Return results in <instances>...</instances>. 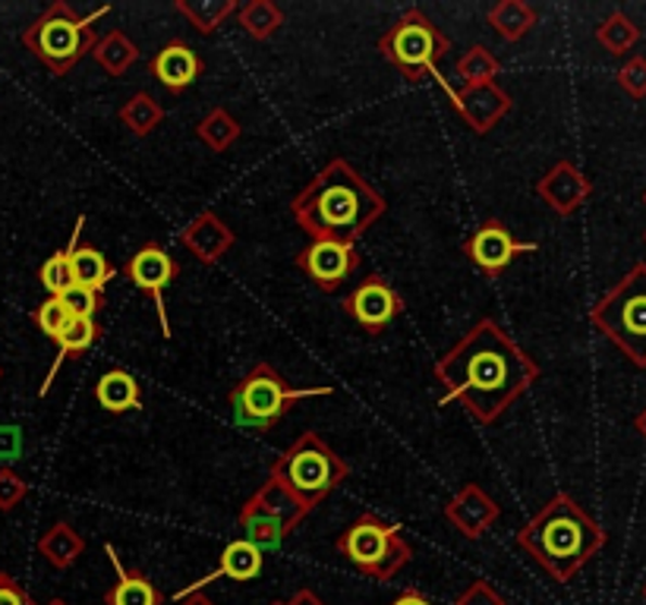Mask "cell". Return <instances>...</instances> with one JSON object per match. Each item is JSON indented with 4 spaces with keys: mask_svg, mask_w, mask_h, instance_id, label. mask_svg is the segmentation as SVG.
<instances>
[{
    "mask_svg": "<svg viewBox=\"0 0 646 605\" xmlns=\"http://www.w3.org/2000/svg\"><path fill=\"white\" fill-rule=\"evenodd\" d=\"M69 319H73V316L66 312V306L61 297H48V300L41 302V306L33 312L35 329H38L45 337H51V340H58V337H61V332L69 325Z\"/></svg>",
    "mask_w": 646,
    "mask_h": 605,
    "instance_id": "cell-36",
    "label": "cell"
},
{
    "mask_svg": "<svg viewBox=\"0 0 646 605\" xmlns=\"http://www.w3.org/2000/svg\"><path fill=\"white\" fill-rule=\"evenodd\" d=\"M306 511L319 504L351 476V464L319 433H303L284 454L275 458L271 473Z\"/></svg>",
    "mask_w": 646,
    "mask_h": 605,
    "instance_id": "cell-4",
    "label": "cell"
},
{
    "mask_svg": "<svg viewBox=\"0 0 646 605\" xmlns=\"http://www.w3.org/2000/svg\"><path fill=\"white\" fill-rule=\"evenodd\" d=\"M454 605H508L505 603V596L492 587V583H485V580H473L457 600Z\"/></svg>",
    "mask_w": 646,
    "mask_h": 605,
    "instance_id": "cell-40",
    "label": "cell"
},
{
    "mask_svg": "<svg viewBox=\"0 0 646 605\" xmlns=\"http://www.w3.org/2000/svg\"><path fill=\"white\" fill-rule=\"evenodd\" d=\"M334 549L356 571L372 580H391L414 562V545L401 537V530L369 511L347 524V530L334 539Z\"/></svg>",
    "mask_w": 646,
    "mask_h": 605,
    "instance_id": "cell-9",
    "label": "cell"
},
{
    "mask_svg": "<svg viewBox=\"0 0 646 605\" xmlns=\"http://www.w3.org/2000/svg\"><path fill=\"white\" fill-rule=\"evenodd\" d=\"M536 196L546 202L555 215L568 218L593 196V183L574 162L561 158L536 180Z\"/></svg>",
    "mask_w": 646,
    "mask_h": 605,
    "instance_id": "cell-15",
    "label": "cell"
},
{
    "mask_svg": "<svg viewBox=\"0 0 646 605\" xmlns=\"http://www.w3.org/2000/svg\"><path fill=\"white\" fill-rule=\"evenodd\" d=\"M533 249H536V243H520V240H515V234L508 231V224L498 221V218L483 221L473 234L467 236V243H464V256L483 271V274H489V278H498L502 271L515 262L517 256L533 253Z\"/></svg>",
    "mask_w": 646,
    "mask_h": 605,
    "instance_id": "cell-13",
    "label": "cell"
},
{
    "mask_svg": "<svg viewBox=\"0 0 646 605\" xmlns=\"http://www.w3.org/2000/svg\"><path fill=\"white\" fill-rule=\"evenodd\" d=\"M121 274L127 278L132 287H139V291H145L152 297L155 309H159L164 340H170V319H167V306H164V287L180 274V262L164 249L162 243L149 240L145 246H139L124 262Z\"/></svg>",
    "mask_w": 646,
    "mask_h": 605,
    "instance_id": "cell-10",
    "label": "cell"
},
{
    "mask_svg": "<svg viewBox=\"0 0 646 605\" xmlns=\"http://www.w3.org/2000/svg\"><path fill=\"white\" fill-rule=\"evenodd\" d=\"M83 228H86V215H79V221H76V231H73L69 246H66V249H61V253H54L51 259H45V266L38 269V281H41V287H45L51 297H61V294H66V291L73 287L69 253L76 249V240H79V234H83Z\"/></svg>",
    "mask_w": 646,
    "mask_h": 605,
    "instance_id": "cell-34",
    "label": "cell"
},
{
    "mask_svg": "<svg viewBox=\"0 0 646 605\" xmlns=\"http://www.w3.org/2000/svg\"><path fill=\"white\" fill-rule=\"evenodd\" d=\"M174 10L183 13L199 35H215L240 10L237 0H174Z\"/></svg>",
    "mask_w": 646,
    "mask_h": 605,
    "instance_id": "cell-27",
    "label": "cell"
},
{
    "mask_svg": "<svg viewBox=\"0 0 646 605\" xmlns=\"http://www.w3.org/2000/svg\"><path fill=\"white\" fill-rule=\"evenodd\" d=\"M271 605H288V603H271Z\"/></svg>",
    "mask_w": 646,
    "mask_h": 605,
    "instance_id": "cell-48",
    "label": "cell"
},
{
    "mask_svg": "<svg viewBox=\"0 0 646 605\" xmlns=\"http://www.w3.org/2000/svg\"><path fill=\"white\" fill-rule=\"evenodd\" d=\"M606 539V530L568 492H555L517 530L515 542L555 583H568L599 555Z\"/></svg>",
    "mask_w": 646,
    "mask_h": 605,
    "instance_id": "cell-3",
    "label": "cell"
},
{
    "mask_svg": "<svg viewBox=\"0 0 646 605\" xmlns=\"http://www.w3.org/2000/svg\"><path fill=\"white\" fill-rule=\"evenodd\" d=\"M177 605H215L205 593H199V590H193V593H187V596H180V603Z\"/></svg>",
    "mask_w": 646,
    "mask_h": 605,
    "instance_id": "cell-45",
    "label": "cell"
},
{
    "mask_svg": "<svg viewBox=\"0 0 646 605\" xmlns=\"http://www.w3.org/2000/svg\"><path fill=\"white\" fill-rule=\"evenodd\" d=\"M590 322L637 370H646V262H634L603 300L593 302Z\"/></svg>",
    "mask_w": 646,
    "mask_h": 605,
    "instance_id": "cell-6",
    "label": "cell"
},
{
    "mask_svg": "<svg viewBox=\"0 0 646 605\" xmlns=\"http://www.w3.org/2000/svg\"><path fill=\"white\" fill-rule=\"evenodd\" d=\"M26 495H29V482L16 471L0 467V511L7 514V511L20 507V504L26 502Z\"/></svg>",
    "mask_w": 646,
    "mask_h": 605,
    "instance_id": "cell-39",
    "label": "cell"
},
{
    "mask_svg": "<svg viewBox=\"0 0 646 605\" xmlns=\"http://www.w3.org/2000/svg\"><path fill=\"white\" fill-rule=\"evenodd\" d=\"M644 600H646V583H644Z\"/></svg>",
    "mask_w": 646,
    "mask_h": 605,
    "instance_id": "cell-49",
    "label": "cell"
},
{
    "mask_svg": "<svg viewBox=\"0 0 646 605\" xmlns=\"http://www.w3.org/2000/svg\"><path fill=\"white\" fill-rule=\"evenodd\" d=\"M359 253L347 243H331V240H313L306 249L296 253V269L303 271L322 294H338L347 278H354L359 269Z\"/></svg>",
    "mask_w": 646,
    "mask_h": 605,
    "instance_id": "cell-12",
    "label": "cell"
},
{
    "mask_svg": "<svg viewBox=\"0 0 646 605\" xmlns=\"http://www.w3.org/2000/svg\"><path fill=\"white\" fill-rule=\"evenodd\" d=\"M344 312L354 319L366 335H385V329L404 312L401 294L382 274H366L344 300Z\"/></svg>",
    "mask_w": 646,
    "mask_h": 605,
    "instance_id": "cell-11",
    "label": "cell"
},
{
    "mask_svg": "<svg viewBox=\"0 0 646 605\" xmlns=\"http://www.w3.org/2000/svg\"><path fill=\"white\" fill-rule=\"evenodd\" d=\"M376 48L407 86H420L426 76H435V67L448 57L452 38L442 33L420 7H410L379 38Z\"/></svg>",
    "mask_w": 646,
    "mask_h": 605,
    "instance_id": "cell-8",
    "label": "cell"
},
{
    "mask_svg": "<svg viewBox=\"0 0 646 605\" xmlns=\"http://www.w3.org/2000/svg\"><path fill=\"white\" fill-rule=\"evenodd\" d=\"M0 605H38L26 593V587L20 580H13L7 571H0Z\"/></svg>",
    "mask_w": 646,
    "mask_h": 605,
    "instance_id": "cell-41",
    "label": "cell"
},
{
    "mask_svg": "<svg viewBox=\"0 0 646 605\" xmlns=\"http://www.w3.org/2000/svg\"><path fill=\"white\" fill-rule=\"evenodd\" d=\"M262 565H265V552H258L253 542H246V539H233V542H227L225 552H221V562H218V571L208 574L205 580H199V587L202 583H212L215 577H230V580H237V583H250V580H256L258 574H262Z\"/></svg>",
    "mask_w": 646,
    "mask_h": 605,
    "instance_id": "cell-23",
    "label": "cell"
},
{
    "mask_svg": "<svg viewBox=\"0 0 646 605\" xmlns=\"http://www.w3.org/2000/svg\"><path fill=\"white\" fill-rule=\"evenodd\" d=\"M83 552H86V539H83V533H79L73 524H66V520L51 524V527L38 537V555H41L51 568H58V571H66L69 565H76Z\"/></svg>",
    "mask_w": 646,
    "mask_h": 605,
    "instance_id": "cell-22",
    "label": "cell"
},
{
    "mask_svg": "<svg viewBox=\"0 0 646 605\" xmlns=\"http://www.w3.org/2000/svg\"><path fill=\"white\" fill-rule=\"evenodd\" d=\"M96 401L107 413H129L142 407V388L127 370H107L96 382Z\"/></svg>",
    "mask_w": 646,
    "mask_h": 605,
    "instance_id": "cell-24",
    "label": "cell"
},
{
    "mask_svg": "<svg viewBox=\"0 0 646 605\" xmlns=\"http://www.w3.org/2000/svg\"><path fill=\"white\" fill-rule=\"evenodd\" d=\"M180 243L193 253L202 266H215V262H221L227 253L233 249L237 236H233V231L227 228L212 208H205V211H199L193 221L180 231Z\"/></svg>",
    "mask_w": 646,
    "mask_h": 605,
    "instance_id": "cell-18",
    "label": "cell"
},
{
    "mask_svg": "<svg viewBox=\"0 0 646 605\" xmlns=\"http://www.w3.org/2000/svg\"><path fill=\"white\" fill-rule=\"evenodd\" d=\"M45 605H69L66 600H51V603H45Z\"/></svg>",
    "mask_w": 646,
    "mask_h": 605,
    "instance_id": "cell-47",
    "label": "cell"
},
{
    "mask_svg": "<svg viewBox=\"0 0 646 605\" xmlns=\"http://www.w3.org/2000/svg\"><path fill=\"white\" fill-rule=\"evenodd\" d=\"M634 429H637V433L646 438V410H641V413H637V420H634Z\"/></svg>",
    "mask_w": 646,
    "mask_h": 605,
    "instance_id": "cell-46",
    "label": "cell"
},
{
    "mask_svg": "<svg viewBox=\"0 0 646 605\" xmlns=\"http://www.w3.org/2000/svg\"><path fill=\"white\" fill-rule=\"evenodd\" d=\"M237 23L250 38L268 41L271 35L284 26V13H281V7L275 0H250L246 7L237 10Z\"/></svg>",
    "mask_w": 646,
    "mask_h": 605,
    "instance_id": "cell-31",
    "label": "cell"
},
{
    "mask_svg": "<svg viewBox=\"0 0 646 605\" xmlns=\"http://www.w3.org/2000/svg\"><path fill=\"white\" fill-rule=\"evenodd\" d=\"M644 205H646V193H644Z\"/></svg>",
    "mask_w": 646,
    "mask_h": 605,
    "instance_id": "cell-52",
    "label": "cell"
},
{
    "mask_svg": "<svg viewBox=\"0 0 646 605\" xmlns=\"http://www.w3.org/2000/svg\"><path fill=\"white\" fill-rule=\"evenodd\" d=\"M61 300H64L66 312H69L73 319H96L98 312L107 306L101 291H89V287H79V284H73L66 294H61Z\"/></svg>",
    "mask_w": 646,
    "mask_h": 605,
    "instance_id": "cell-37",
    "label": "cell"
},
{
    "mask_svg": "<svg viewBox=\"0 0 646 605\" xmlns=\"http://www.w3.org/2000/svg\"><path fill=\"white\" fill-rule=\"evenodd\" d=\"M69 269H73V284L89 287V291H101L104 284L117 274V269L104 259V253L96 246H76L69 253Z\"/></svg>",
    "mask_w": 646,
    "mask_h": 605,
    "instance_id": "cell-28",
    "label": "cell"
},
{
    "mask_svg": "<svg viewBox=\"0 0 646 605\" xmlns=\"http://www.w3.org/2000/svg\"><path fill=\"white\" fill-rule=\"evenodd\" d=\"M325 395H331V388H291L288 378L271 363H256L230 388L227 403H230L233 420L240 426L256 429V433H268L291 413L296 401L325 398Z\"/></svg>",
    "mask_w": 646,
    "mask_h": 605,
    "instance_id": "cell-7",
    "label": "cell"
},
{
    "mask_svg": "<svg viewBox=\"0 0 646 605\" xmlns=\"http://www.w3.org/2000/svg\"><path fill=\"white\" fill-rule=\"evenodd\" d=\"M237 527H240L243 539L253 542L258 552H275L284 539L291 537V530H288L275 514H268L256 499H246V504L240 507Z\"/></svg>",
    "mask_w": 646,
    "mask_h": 605,
    "instance_id": "cell-21",
    "label": "cell"
},
{
    "mask_svg": "<svg viewBox=\"0 0 646 605\" xmlns=\"http://www.w3.org/2000/svg\"><path fill=\"white\" fill-rule=\"evenodd\" d=\"M432 372L445 388L442 403L457 401L477 423L492 426L536 385L540 363L495 319L483 316L435 360Z\"/></svg>",
    "mask_w": 646,
    "mask_h": 605,
    "instance_id": "cell-1",
    "label": "cell"
},
{
    "mask_svg": "<svg viewBox=\"0 0 646 605\" xmlns=\"http://www.w3.org/2000/svg\"><path fill=\"white\" fill-rule=\"evenodd\" d=\"M104 552L111 555V565L117 568V583L104 593V605H164L162 590L145 577V571L121 568L114 545H104Z\"/></svg>",
    "mask_w": 646,
    "mask_h": 605,
    "instance_id": "cell-20",
    "label": "cell"
},
{
    "mask_svg": "<svg viewBox=\"0 0 646 605\" xmlns=\"http://www.w3.org/2000/svg\"><path fill=\"white\" fill-rule=\"evenodd\" d=\"M485 20H489L492 33L498 35V38H505V41H520L523 35L533 33L540 13H536L530 3H523V0H498V3L489 10Z\"/></svg>",
    "mask_w": 646,
    "mask_h": 605,
    "instance_id": "cell-25",
    "label": "cell"
},
{
    "mask_svg": "<svg viewBox=\"0 0 646 605\" xmlns=\"http://www.w3.org/2000/svg\"><path fill=\"white\" fill-rule=\"evenodd\" d=\"M391 605H432V603H429L422 593H417V590H404V593H401V596H397Z\"/></svg>",
    "mask_w": 646,
    "mask_h": 605,
    "instance_id": "cell-44",
    "label": "cell"
},
{
    "mask_svg": "<svg viewBox=\"0 0 646 605\" xmlns=\"http://www.w3.org/2000/svg\"><path fill=\"white\" fill-rule=\"evenodd\" d=\"M388 211L385 196L372 190L347 158H331L291 199L293 221L313 236L354 246Z\"/></svg>",
    "mask_w": 646,
    "mask_h": 605,
    "instance_id": "cell-2",
    "label": "cell"
},
{
    "mask_svg": "<svg viewBox=\"0 0 646 605\" xmlns=\"http://www.w3.org/2000/svg\"><path fill=\"white\" fill-rule=\"evenodd\" d=\"M117 117H121V124L127 127L129 133L145 139V136H152L162 127L164 107L149 92H136L132 99L124 101V107H121Z\"/></svg>",
    "mask_w": 646,
    "mask_h": 605,
    "instance_id": "cell-32",
    "label": "cell"
},
{
    "mask_svg": "<svg viewBox=\"0 0 646 605\" xmlns=\"http://www.w3.org/2000/svg\"><path fill=\"white\" fill-rule=\"evenodd\" d=\"M442 86H445V82H442ZM445 89H448V86H445ZM448 95H452L454 111L464 117L467 130L477 136L492 133V130L511 114V107H515V99H511L498 82L464 86V89H457V92L448 89Z\"/></svg>",
    "mask_w": 646,
    "mask_h": 605,
    "instance_id": "cell-14",
    "label": "cell"
},
{
    "mask_svg": "<svg viewBox=\"0 0 646 605\" xmlns=\"http://www.w3.org/2000/svg\"><path fill=\"white\" fill-rule=\"evenodd\" d=\"M596 41H599L609 54H615V57H624L628 51L637 48V41H641V26H637L628 13L615 10L612 16H606V20L596 26Z\"/></svg>",
    "mask_w": 646,
    "mask_h": 605,
    "instance_id": "cell-33",
    "label": "cell"
},
{
    "mask_svg": "<svg viewBox=\"0 0 646 605\" xmlns=\"http://www.w3.org/2000/svg\"><path fill=\"white\" fill-rule=\"evenodd\" d=\"M498 57L485 48V44H473L467 54H460L457 61V76L464 79V86H485V82H495L498 76Z\"/></svg>",
    "mask_w": 646,
    "mask_h": 605,
    "instance_id": "cell-35",
    "label": "cell"
},
{
    "mask_svg": "<svg viewBox=\"0 0 646 605\" xmlns=\"http://www.w3.org/2000/svg\"><path fill=\"white\" fill-rule=\"evenodd\" d=\"M253 499H256V502L262 504L268 514H275V517H278V520H281V524H284L291 533L296 530V527H300V524H303V520H306V514H309V511L296 502V499H293L291 492H288V489H284L278 479H275V476H268V479L258 486Z\"/></svg>",
    "mask_w": 646,
    "mask_h": 605,
    "instance_id": "cell-29",
    "label": "cell"
},
{
    "mask_svg": "<svg viewBox=\"0 0 646 605\" xmlns=\"http://www.w3.org/2000/svg\"><path fill=\"white\" fill-rule=\"evenodd\" d=\"M288 605H325V600H319L313 590H306V587H303V590H296L291 600H288Z\"/></svg>",
    "mask_w": 646,
    "mask_h": 605,
    "instance_id": "cell-43",
    "label": "cell"
},
{
    "mask_svg": "<svg viewBox=\"0 0 646 605\" xmlns=\"http://www.w3.org/2000/svg\"><path fill=\"white\" fill-rule=\"evenodd\" d=\"M23 451V433L16 426H0V461L10 464Z\"/></svg>",
    "mask_w": 646,
    "mask_h": 605,
    "instance_id": "cell-42",
    "label": "cell"
},
{
    "mask_svg": "<svg viewBox=\"0 0 646 605\" xmlns=\"http://www.w3.org/2000/svg\"><path fill=\"white\" fill-rule=\"evenodd\" d=\"M615 82L631 95V99H646V57H628L621 69L615 73Z\"/></svg>",
    "mask_w": 646,
    "mask_h": 605,
    "instance_id": "cell-38",
    "label": "cell"
},
{
    "mask_svg": "<svg viewBox=\"0 0 646 605\" xmlns=\"http://www.w3.org/2000/svg\"><path fill=\"white\" fill-rule=\"evenodd\" d=\"M0 378H3V370H0Z\"/></svg>",
    "mask_w": 646,
    "mask_h": 605,
    "instance_id": "cell-50",
    "label": "cell"
},
{
    "mask_svg": "<svg viewBox=\"0 0 646 605\" xmlns=\"http://www.w3.org/2000/svg\"><path fill=\"white\" fill-rule=\"evenodd\" d=\"M644 243H646V231H644Z\"/></svg>",
    "mask_w": 646,
    "mask_h": 605,
    "instance_id": "cell-51",
    "label": "cell"
},
{
    "mask_svg": "<svg viewBox=\"0 0 646 605\" xmlns=\"http://www.w3.org/2000/svg\"><path fill=\"white\" fill-rule=\"evenodd\" d=\"M502 517L498 502L485 492L480 482H467L454 492V499L445 504V520L464 539L485 537V530Z\"/></svg>",
    "mask_w": 646,
    "mask_h": 605,
    "instance_id": "cell-16",
    "label": "cell"
},
{
    "mask_svg": "<svg viewBox=\"0 0 646 605\" xmlns=\"http://www.w3.org/2000/svg\"><path fill=\"white\" fill-rule=\"evenodd\" d=\"M101 335H104V325L98 322V319H69V325H66L64 332H61V337L54 340L58 344V360H54V366H51V372H48V378H45V385H41V398L51 391V382L58 378V372H61V366H64L66 360H83L92 347H96L98 340H101Z\"/></svg>",
    "mask_w": 646,
    "mask_h": 605,
    "instance_id": "cell-19",
    "label": "cell"
},
{
    "mask_svg": "<svg viewBox=\"0 0 646 605\" xmlns=\"http://www.w3.org/2000/svg\"><path fill=\"white\" fill-rule=\"evenodd\" d=\"M202 69H205L202 57L195 54L183 38L167 41L162 51L149 61V73L162 82L170 95H183L195 79L202 76Z\"/></svg>",
    "mask_w": 646,
    "mask_h": 605,
    "instance_id": "cell-17",
    "label": "cell"
},
{
    "mask_svg": "<svg viewBox=\"0 0 646 605\" xmlns=\"http://www.w3.org/2000/svg\"><path fill=\"white\" fill-rule=\"evenodd\" d=\"M92 57L96 64L107 76H124L136 61H139V48L132 44V38L121 29H111L107 35H101L92 48Z\"/></svg>",
    "mask_w": 646,
    "mask_h": 605,
    "instance_id": "cell-26",
    "label": "cell"
},
{
    "mask_svg": "<svg viewBox=\"0 0 646 605\" xmlns=\"http://www.w3.org/2000/svg\"><path fill=\"white\" fill-rule=\"evenodd\" d=\"M111 7H101L89 16H79L69 3H51L33 26L23 33V44L41 61L54 76H66L86 54L96 48V23Z\"/></svg>",
    "mask_w": 646,
    "mask_h": 605,
    "instance_id": "cell-5",
    "label": "cell"
},
{
    "mask_svg": "<svg viewBox=\"0 0 646 605\" xmlns=\"http://www.w3.org/2000/svg\"><path fill=\"white\" fill-rule=\"evenodd\" d=\"M240 133H243L240 120L227 111L225 104L212 107V111L195 124V136H199V142H205L212 152H227V149L240 139Z\"/></svg>",
    "mask_w": 646,
    "mask_h": 605,
    "instance_id": "cell-30",
    "label": "cell"
}]
</instances>
